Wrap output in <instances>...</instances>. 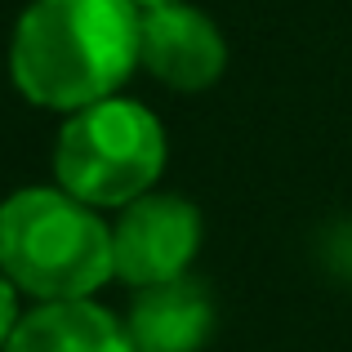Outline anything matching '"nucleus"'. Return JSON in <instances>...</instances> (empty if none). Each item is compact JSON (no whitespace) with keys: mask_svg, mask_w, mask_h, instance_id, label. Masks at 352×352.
Wrapping results in <instances>:
<instances>
[{"mask_svg":"<svg viewBox=\"0 0 352 352\" xmlns=\"http://www.w3.org/2000/svg\"><path fill=\"white\" fill-rule=\"evenodd\" d=\"M143 14L129 0H32L14 27L9 76L18 94L50 112H80L134 76Z\"/></svg>","mask_w":352,"mask_h":352,"instance_id":"nucleus-1","label":"nucleus"},{"mask_svg":"<svg viewBox=\"0 0 352 352\" xmlns=\"http://www.w3.org/2000/svg\"><path fill=\"white\" fill-rule=\"evenodd\" d=\"M0 272L36 303L89 299L112 263V228L63 188H23L0 206Z\"/></svg>","mask_w":352,"mask_h":352,"instance_id":"nucleus-2","label":"nucleus"},{"mask_svg":"<svg viewBox=\"0 0 352 352\" xmlns=\"http://www.w3.org/2000/svg\"><path fill=\"white\" fill-rule=\"evenodd\" d=\"M165 170V129L134 98H103L67 116L54 143V179L85 206H120L147 197Z\"/></svg>","mask_w":352,"mask_h":352,"instance_id":"nucleus-3","label":"nucleus"},{"mask_svg":"<svg viewBox=\"0 0 352 352\" xmlns=\"http://www.w3.org/2000/svg\"><path fill=\"white\" fill-rule=\"evenodd\" d=\"M201 250V214L188 197L147 192L120 210L112 228L116 276L134 290L188 276V263Z\"/></svg>","mask_w":352,"mask_h":352,"instance_id":"nucleus-4","label":"nucleus"},{"mask_svg":"<svg viewBox=\"0 0 352 352\" xmlns=\"http://www.w3.org/2000/svg\"><path fill=\"white\" fill-rule=\"evenodd\" d=\"M138 63L161 85L183 89V94H201L223 76L228 41L210 14L179 0V5L143 14V54H138Z\"/></svg>","mask_w":352,"mask_h":352,"instance_id":"nucleus-5","label":"nucleus"},{"mask_svg":"<svg viewBox=\"0 0 352 352\" xmlns=\"http://www.w3.org/2000/svg\"><path fill=\"white\" fill-rule=\"evenodd\" d=\"M210 330H214V303L206 285L192 276L143 285L125 317L134 352H197L210 339Z\"/></svg>","mask_w":352,"mask_h":352,"instance_id":"nucleus-6","label":"nucleus"},{"mask_svg":"<svg viewBox=\"0 0 352 352\" xmlns=\"http://www.w3.org/2000/svg\"><path fill=\"white\" fill-rule=\"evenodd\" d=\"M5 352H134L125 321L89 299L41 303L14 326Z\"/></svg>","mask_w":352,"mask_h":352,"instance_id":"nucleus-7","label":"nucleus"},{"mask_svg":"<svg viewBox=\"0 0 352 352\" xmlns=\"http://www.w3.org/2000/svg\"><path fill=\"white\" fill-rule=\"evenodd\" d=\"M18 321H23L18 317V290H14V281L0 272V348L9 344V335H14Z\"/></svg>","mask_w":352,"mask_h":352,"instance_id":"nucleus-8","label":"nucleus"},{"mask_svg":"<svg viewBox=\"0 0 352 352\" xmlns=\"http://www.w3.org/2000/svg\"><path fill=\"white\" fill-rule=\"evenodd\" d=\"M129 5H134L138 14H147V9H165V5H179V0H129Z\"/></svg>","mask_w":352,"mask_h":352,"instance_id":"nucleus-9","label":"nucleus"}]
</instances>
